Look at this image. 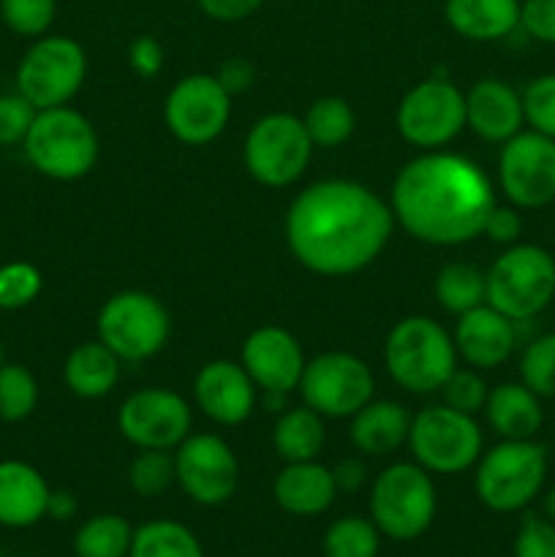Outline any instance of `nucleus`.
<instances>
[{
  "label": "nucleus",
  "mask_w": 555,
  "mask_h": 557,
  "mask_svg": "<svg viewBox=\"0 0 555 557\" xmlns=\"http://www.w3.org/2000/svg\"><path fill=\"white\" fill-rule=\"evenodd\" d=\"M392 228V207L351 180L313 183L286 212L288 250L305 270L326 277L354 275L373 264Z\"/></svg>",
  "instance_id": "obj_1"
},
{
  "label": "nucleus",
  "mask_w": 555,
  "mask_h": 557,
  "mask_svg": "<svg viewBox=\"0 0 555 557\" xmlns=\"http://www.w3.org/2000/svg\"><path fill=\"white\" fill-rule=\"evenodd\" d=\"M390 207L414 239L446 248L482 237L495 190L479 163L455 152H428L400 169Z\"/></svg>",
  "instance_id": "obj_2"
},
{
  "label": "nucleus",
  "mask_w": 555,
  "mask_h": 557,
  "mask_svg": "<svg viewBox=\"0 0 555 557\" xmlns=\"http://www.w3.org/2000/svg\"><path fill=\"white\" fill-rule=\"evenodd\" d=\"M384 362L400 389L430 395L439 392L457 368V348L439 321L428 315H408L386 335Z\"/></svg>",
  "instance_id": "obj_3"
},
{
  "label": "nucleus",
  "mask_w": 555,
  "mask_h": 557,
  "mask_svg": "<svg viewBox=\"0 0 555 557\" xmlns=\"http://www.w3.org/2000/svg\"><path fill=\"white\" fill-rule=\"evenodd\" d=\"M547 482V449L539 441H501L477 460L473 490L484 509L515 515L531 506Z\"/></svg>",
  "instance_id": "obj_4"
},
{
  "label": "nucleus",
  "mask_w": 555,
  "mask_h": 557,
  "mask_svg": "<svg viewBox=\"0 0 555 557\" xmlns=\"http://www.w3.org/2000/svg\"><path fill=\"white\" fill-rule=\"evenodd\" d=\"M25 156L38 174L71 183L98 161V134L90 120L71 107L38 109L25 136Z\"/></svg>",
  "instance_id": "obj_5"
},
{
  "label": "nucleus",
  "mask_w": 555,
  "mask_h": 557,
  "mask_svg": "<svg viewBox=\"0 0 555 557\" xmlns=\"http://www.w3.org/2000/svg\"><path fill=\"white\" fill-rule=\"evenodd\" d=\"M488 305L506 319L531 321L555 299V256L542 245L515 243L488 272Z\"/></svg>",
  "instance_id": "obj_6"
},
{
  "label": "nucleus",
  "mask_w": 555,
  "mask_h": 557,
  "mask_svg": "<svg viewBox=\"0 0 555 557\" xmlns=\"http://www.w3.org/2000/svg\"><path fill=\"white\" fill-rule=\"evenodd\" d=\"M439 495L430 473L417 462H392L370 487V520L392 542H414L435 520Z\"/></svg>",
  "instance_id": "obj_7"
},
{
  "label": "nucleus",
  "mask_w": 555,
  "mask_h": 557,
  "mask_svg": "<svg viewBox=\"0 0 555 557\" xmlns=\"http://www.w3.org/2000/svg\"><path fill=\"white\" fill-rule=\"evenodd\" d=\"M408 446L417 466L428 473H462L482 457V430L477 419L449 406H433L411 419Z\"/></svg>",
  "instance_id": "obj_8"
},
{
  "label": "nucleus",
  "mask_w": 555,
  "mask_h": 557,
  "mask_svg": "<svg viewBox=\"0 0 555 557\" xmlns=\"http://www.w3.org/2000/svg\"><path fill=\"white\" fill-rule=\"evenodd\" d=\"M87 74V54L69 36H41L16 65V92L36 109L65 107L79 92Z\"/></svg>",
  "instance_id": "obj_9"
},
{
  "label": "nucleus",
  "mask_w": 555,
  "mask_h": 557,
  "mask_svg": "<svg viewBox=\"0 0 555 557\" xmlns=\"http://www.w3.org/2000/svg\"><path fill=\"white\" fill-rule=\"evenodd\" d=\"M98 341L125 362L150 359L166 346L172 321L166 308L147 292H120L98 310Z\"/></svg>",
  "instance_id": "obj_10"
},
{
  "label": "nucleus",
  "mask_w": 555,
  "mask_h": 557,
  "mask_svg": "<svg viewBox=\"0 0 555 557\" xmlns=\"http://www.w3.org/2000/svg\"><path fill=\"white\" fill-rule=\"evenodd\" d=\"M313 141L299 117L288 112L267 114L256 120L245 136V169L250 177L270 188H283L299 180L308 169Z\"/></svg>",
  "instance_id": "obj_11"
},
{
  "label": "nucleus",
  "mask_w": 555,
  "mask_h": 557,
  "mask_svg": "<svg viewBox=\"0 0 555 557\" xmlns=\"http://www.w3.org/2000/svg\"><path fill=\"white\" fill-rule=\"evenodd\" d=\"M373 373L359 357L346 351H326L305 362L299 392L305 406L330 419L354 417L373 400Z\"/></svg>",
  "instance_id": "obj_12"
},
{
  "label": "nucleus",
  "mask_w": 555,
  "mask_h": 557,
  "mask_svg": "<svg viewBox=\"0 0 555 557\" xmlns=\"http://www.w3.org/2000/svg\"><path fill=\"white\" fill-rule=\"evenodd\" d=\"M395 120L408 145L422 150L444 147L466 128V92L449 79L430 76L403 96Z\"/></svg>",
  "instance_id": "obj_13"
},
{
  "label": "nucleus",
  "mask_w": 555,
  "mask_h": 557,
  "mask_svg": "<svg viewBox=\"0 0 555 557\" xmlns=\"http://www.w3.org/2000/svg\"><path fill=\"white\" fill-rule=\"evenodd\" d=\"M498 185L517 210H542L555 201V139L520 131L504 141Z\"/></svg>",
  "instance_id": "obj_14"
},
{
  "label": "nucleus",
  "mask_w": 555,
  "mask_h": 557,
  "mask_svg": "<svg viewBox=\"0 0 555 557\" xmlns=\"http://www.w3.org/2000/svg\"><path fill=\"white\" fill-rule=\"evenodd\" d=\"M232 117V96L221 87L215 74L183 76L169 90L163 120L174 139L183 145H210L223 134Z\"/></svg>",
  "instance_id": "obj_15"
},
{
  "label": "nucleus",
  "mask_w": 555,
  "mask_h": 557,
  "mask_svg": "<svg viewBox=\"0 0 555 557\" xmlns=\"http://www.w3.org/2000/svg\"><path fill=\"white\" fill-rule=\"evenodd\" d=\"M177 484L194 504L221 506L237 493L239 462L232 446L212 433L188 435L174 451Z\"/></svg>",
  "instance_id": "obj_16"
},
{
  "label": "nucleus",
  "mask_w": 555,
  "mask_h": 557,
  "mask_svg": "<svg viewBox=\"0 0 555 557\" xmlns=\"http://www.w3.org/2000/svg\"><path fill=\"white\" fill-rule=\"evenodd\" d=\"M118 430L139 449H177L190 435V406L172 389H139L120 406Z\"/></svg>",
  "instance_id": "obj_17"
},
{
  "label": "nucleus",
  "mask_w": 555,
  "mask_h": 557,
  "mask_svg": "<svg viewBox=\"0 0 555 557\" xmlns=\"http://www.w3.org/2000/svg\"><path fill=\"white\" fill-rule=\"evenodd\" d=\"M243 368L264 392H292L299 386L305 354L297 337L281 326H259L243 343Z\"/></svg>",
  "instance_id": "obj_18"
},
{
  "label": "nucleus",
  "mask_w": 555,
  "mask_h": 557,
  "mask_svg": "<svg viewBox=\"0 0 555 557\" xmlns=\"http://www.w3.org/2000/svg\"><path fill=\"white\" fill-rule=\"evenodd\" d=\"M194 397L207 419L234 428L254 413L256 384L243 364L215 359L196 373Z\"/></svg>",
  "instance_id": "obj_19"
},
{
  "label": "nucleus",
  "mask_w": 555,
  "mask_h": 557,
  "mask_svg": "<svg viewBox=\"0 0 555 557\" xmlns=\"http://www.w3.org/2000/svg\"><path fill=\"white\" fill-rule=\"evenodd\" d=\"M526 125L522 92H517L504 79H479L466 92V128L479 139L504 145Z\"/></svg>",
  "instance_id": "obj_20"
},
{
  "label": "nucleus",
  "mask_w": 555,
  "mask_h": 557,
  "mask_svg": "<svg viewBox=\"0 0 555 557\" xmlns=\"http://www.w3.org/2000/svg\"><path fill=\"white\" fill-rule=\"evenodd\" d=\"M515 321L506 319L488 302L460 315L455 330V348L471 368L493 370L515 354Z\"/></svg>",
  "instance_id": "obj_21"
},
{
  "label": "nucleus",
  "mask_w": 555,
  "mask_h": 557,
  "mask_svg": "<svg viewBox=\"0 0 555 557\" xmlns=\"http://www.w3.org/2000/svg\"><path fill=\"white\" fill-rule=\"evenodd\" d=\"M49 484L38 468L22 460H0V525L22 531L47 517Z\"/></svg>",
  "instance_id": "obj_22"
},
{
  "label": "nucleus",
  "mask_w": 555,
  "mask_h": 557,
  "mask_svg": "<svg viewBox=\"0 0 555 557\" xmlns=\"http://www.w3.org/2000/svg\"><path fill=\"white\" fill-rule=\"evenodd\" d=\"M272 498L286 515L319 517L335 504L337 484L332 468L316 460L288 462L272 482Z\"/></svg>",
  "instance_id": "obj_23"
},
{
  "label": "nucleus",
  "mask_w": 555,
  "mask_h": 557,
  "mask_svg": "<svg viewBox=\"0 0 555 557\" xmlns=\"http://www.w3.org/2000/svg\"><path fill=\"white\" fill-rule=\"evenodd\" d=\"M482 411L490 428L504 441L536 438L544 424L542 397L528 389L522 381L520 384H498L495 389H490Z\"/></svg>",
  "instance_id": "obj_24"
},
{
  "label": "nucleus",
  "mask_w": 555,
  "mask_h": 557,
  "mask_svg": "<svg viewBox=\"0 0 555 557\" xmlns=\"http://www.w3.org/2000/svg\"><path fill=\"white\" fill-rule=\"evenodd\" d=\"M411 417L395 400H370L351 417V444L368 457H384L408 441Z\"/></svg>",
  "instance_id": "obj_25"
},
{
  "label": "nucleus",
  "mask_w": 555,
  "mask_h": 557,
  "mask_svg": "<svg viewBox=\"0 0 555 557\" xmlns=\"http://www.w3.org/2000/svg\"><path fill=\"white\" fill-rule=\"evenodd\" d=\"M444 16L471 41H498L520 27V0H446Z\"/></svg>",
  "instance_id": "obj_26"
},
{
  "label": "nucleus",
  "mask_w": 555,
  "mask_h": 557,
  "mask_svg": "<svg viewBox=\"0 0 555 557\" xmlns=\"http://www.w3.org/2000/svg\"><path fill=\"white\" fill-rule=\"evenodd\" d=\"M120 362L123 359L112 348L103 346L101 341L82 343L65 359V386L82 400H96V397L109 395L120 381Z\"/></svg>",
  "instance_id": "obj_27"
},
{
  "label": "nucleus",
  "mask_w": 555,
  "mask_h": 557,
  "mask_svg": "<svg viewBox=\"0 0 555 557\" xmlns=\"http://www.w3.org/2000/svg\"><path fill=\"white\" fill-rule=\"evenodd\" d=\"M324 417L308 406L283 411L272 430V446L286 462L316 460V455L324 449Z\"/></svg>",
  "instance_id": "obj_28"
},
{
  "label": "nucleus",
  "mask_w": 555,
  "mask_h": 557,
  "mask_svg": "<svg viewBox=\"0 0 555 557\" xmlns=\"http://www.w3.org/2000/svg\"><path fill=\"white\" fill-rule=\"evenodd\" d=\"M128 557H205L201 542L177 520H150L134 528Z\"/></svg>",
  "instance_id": "obj_29"
},
{
  "label": "nucleus",
  "mask_w": 555,
  "mask_h": 557,
  "mask_svg": "<svg viewBox=\"0 0 555 557\" xmlns=\"http://www.w3.org/2000/svg\"><path fill=\"white\" fill-rule=\"evenodd\" d=\"M435 299L446 313H468L488 302V281L484 272L466 261H452L435 277Z\"/></svg>",
  "instance_id": "obj_30"
},
{
  "label": "nucleus",
  "mask_w": 555,
  "mask_h": 557,
  "mask_svg": "<svg viewBox=\"0 0 555 557\" xmlns=\"http://www.w3.org/2000/svg\"><path fill=\"white\" fill-rule=\"evenodd\" d=\"M134 528L120 515H96L74 533L76 557H128Z\"/></svg>",
  "instance_id": "obj_31"
},
{
  "label": "nucleus",
  "mask_w": 555,
  "mask_h": 557,
  "mask_svg": "<svg viewBox=\"0 0 555 557\" xmlns=\"http://www.w3.org/2000/svg\"><path fill=\"white\" fill-rule=\"evenodd\" d=\"M381 531L365 517H341L326 528L321 539L324 557H379Z\"/></svg>",
  "instance_id": "obj_32"
},
{
  "label": "nucleus",
  "mask_w": 555,
  "mask_h": 557,
  "mask_svg": "<svg viewBox=\"0 0 555 557\" xmlns=\"http://www.w3.org/2000/svg\"><path fill=\"white\" fill-rule=\"evenodd\" d=\"M303 123L308 128L313 147L330 150V147H341L343 141H348V136L354 134V125H357V117H354V109L348 107V101L337 96H326L310 103Z\"/></svg>",
  "instance_id": "obj_33"
},
{
  "label": "nucleus",
  "mask_w": 555,
  "mask_h": 557,
  "mask_svg": "<svg viewBox=\"0 0 555 557\" xmlns=\"http://www.w3.org/2000/svg\"><path fill=\"white\" fill-rule=\"evenodd\" d=\"M38 406V381L25 364H0V422H25Z\"/></svg>",
  "instance_id": "obj_34"
},
{
  "label": "nucleus",
  "mask_w": 555,
  "mask_h": 557,
  "mask_svg": "<svg viewBox=\"0 0 555 557\" xmlns=\"http://www.w3.org/2000/svg\"><path fill=\"white\" fill-rule=\"evenodd\" d=\"M174 482V455L163 449H141L128 468V484L139 498H158Z\"/></svg>",
  "instance_id": "obj_35"
},
{
  "label": "nucleus",
  "mask_w": 555,
  "mask_h": 557,
  "mask_svg": "<svg viewBox=\"0 0 555 557\" xmlns=\"http://www.w3.org/2000/svg\"><path fill=\"white\" fill-rule=\"evenodd\" d=\"M520 381L539 397H555V332L528 343L520 357Z\"/></svg>",
  "instance_id": "obj_36"
},
{
  "label": "nucleus",
  "mask_w": 555,
  "mask_h": 557,
  "mask_svg": "<svg viewBox=\"0 0 555 557\" xmlns=\"http://www.w3.org/2000/svg\"><path fill=\"white\" fill-rule=\"evenodd\" d=\"M41 270L30 261H9L0 267V310H22L41 294Z\"/></svg>",
  "instance_id": "obj_37"
},
{
  "label": "nucleus",
  "mask_w": 555,
  "mask_h": 557,
  "mask_svg": "<svg viewBox=\"0 0 555 557\" xmlns=\"http://www.w3.org/2000/svg\"><path fill=\"white\" fill-rule=\"evenodd\" d=\"M54 0H0V16L16 36L41 38L54 22Z\"/></svg>",
  "instance_id": "obj_38"
},
{
  "label": "nucleus",
  "mask_w": 555,
  "mask_h": 557,
  "mask_svg": "<svg viewBox=\"0 0 555 557\" xmlns=\"http://www.w3.org/2000/svg\"><path fill=\"white\" fill-rule=\"evenodd\" d=\"M522 112L531 131L555 139V74H542L528 82L522 90Z\"/></svg>",
  "instance_id": "obj_39"
},
{
  "label": "nucleus",
  "mask_w": 555,
  "mask_h": 557,
  "mask_svg": "<svg viewBox=\"0 0 555 557\" xmlns=\"http://www.w3.org/2000/svg\"><path fill=\"white\" fill-rule=\"evenodd\" d=\"M439 392L444 395V406L473 417V413L482 411L484 408V400H488L490 389L479 373H473V370H457L455 368Z\"/></svg>",
  "instance_id": "obj_40"
},
{
  "label": "nucleus",
  "mask_w": 555,
  "mask_h": 557,
  "mask_svg": "<svg viewBox=\"0 0 555 557\" xmlns=\"http://www.w3.org/2000/svg\"><path fill=\"white\" fill-rule=\"evenodd\" d=\"M36 114L38 109L20 92L0 96V147L22 145Z\"/></svg>",
  "instance_id": "obj_41"
},
{
  "label": "nucleus",
  "mask_w": 555,
  "mask_h": 557,
  "mask_svg": "<svg viewBox=\"0 0 555 557\" xmlns=\"http://www.w3.org/2000/svg\"><path fill=\"white\" fill-rule=\"evenodd\" d=\"M515 557H555V522L547 517H526L517 528Z\"/></svg>",
  "instance_id": "obj_42"
},
{
  "label": "nucleus",
  "mask_w": 555,
  "mask_h": 557,
  "mask_svg": "<svg viewBox=\"0 0 555 557\" xmlns=\"http://www.w3.org/2000/svg\"><path fill=\"white\" fill-rule=\"evenodd\" d=\"M520 27L542 44H555V0H522Z\"/></svg>",
  "instance_id": "obj_43"
},
{
  "label": "nucleus",
  "mask_w": 555,
  "mask_h": 557,
  "mask_svg": "<svg viewBox=\"0 0 555 557\" xmlns=\"http://www.w3.org/2000/svg\"><path fill=\"white\" fill-rule=\"evenodd\" d=\"M484 237H490L493 243L498 245H515L517 239H520L522 234V218L520 212H517L515 205L504 207V205H495L493 210H490L488 221H484V228H482Z\"/></svg>",
  "instance_id": "obj_44"
},
{
  "label": "nucleus",
  "mask_w": 555,
  "mask_h": 557,
  "mask_svg": "<svg viewBox=\"0 0 555 557\" xmlns=\"http://www.w3.org/2000/svg\"><path fill=\"white\" fill-rule=\"evenodd\" d=\"M128 63L131 69L136 71L139 76H152L161 74L163 69V47L156 36H139L131 41L128 47Z\"/></svg>",
  "instance_id": "obj_45"
},
{
  "label": "nucleus",
  "mask_w": 555,
  "mask_h": 557,
  "mask_svg": "<svg viewBox=\"0 0 555 557\" xmlns=\"http://www.w3.org/2000/svg\"><path fill=\"white\" fill-rule=\"evenodd\" d=\"M196 3L215 22H243L256 14L264 0H196Z\"/></svg>",
  "instance_id": "obj_46"
},
{
  "label": "nucleus",
  "mask_w": 555,
  "mask_h": 557,
  "mask_svg": "<svg viewBox=\"0 0 555 557\" xmlns=\"http://www.w3.org/2000/svg\"><path fill=\"white\" fill-rule=\"evenodd\" d=\"M254 76L256 69L250 65V60L245 58H229L226 63H221V69L215 71V79L221 82V87L229 96H239V92L248 90V87L254 85Z\"/></svg>",
  "instance_id": "obj_47"
},
{
  "label": "nucleus",
  "mask_w": 555,
  "mask_h": 557,
  "mask_svg": "<svg viewBox=\"0 0 555 557\" xmlns=\"http://www.w3.org/2000/svg\"><path fill=\"white\" fill-rule=\"evenodd\" d=\"M332 476H335L337 493H357L368 479V471L359 460H341L332 468Z\"/></svg>",
  "instance_id": "obj_48"
},
{
  "label": "nucleus",
  "mask_w": 555,
  "mask_h": 557,
  "mask_svg": "<svg viewBox=\"0 0 555 557\" xmlns=\"http://www.w3.org/2000/svg\"><path fill=\"white\" fill-rule=\"evenodd\" d=\"M76 509H79L76 495L69 493V490H52V493H49L47 517H52V520L58 522H69L71 517H76Z\"/></svg>",
  "instance_id": "obj_49"
},
{
  "label": "nucleus",
  "mask_w": 555,
  "mask_h": 557,
  "mask_svg": "<svg viewBox=\"0 0 555 557\" xmlns=\"http://www.w3.org/2000/svg\"><path fill=\"white\" fill-rule=\"evenodd\" d=\"M267 411H281L286 406V392H264Z\"/></svg>",
  "instance_id": "obj_50"
},
{
  "label": "nucleus",
  "mask_w": 555,
  "mask_h": 557,
  "mask_svg": "<svg viewBox=\"0 0 555 557\" xmlns=\"http://www.w3.org/2000/svg\"><path fill=\"white\" fill-rule=\"evenodd\" d=\"M544 517H547L550 522H555V484L547 490V495H544Z\"/></svg>",
  "instance_id": "obj_51"
},
{
  "label": "nucleus",
  "mask_w": 555,
  "mask_h": 557,
  "mask_svg": "<svg viewBox=\"0 0 555 557\" xmlns=\"http://www.w3.org/2000/svg\"><path fill=\"white\" fill-rule=\"evenodd\" d=\"M0 364H3V343H0Z\"/></svg>",
  "instance_id": "obj_52"
}]
</instances>
